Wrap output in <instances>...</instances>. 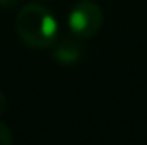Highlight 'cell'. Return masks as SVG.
<instances>
[{"label": "cell", "instance_id": "cell-1", "mask_svg": "<svg viewBox=\"0 0 147 145\" xmlns=\"http://www.w3.org/2000/svg\"><path fill=\"white\" fill-rule=\"evenodd\" d=\"M17 33L24 43L33 48H48L58 34L57 19L46 7L29 3L17 14Z\"/></svg>", "mask_w": 147, "mask_h": 145}, {"label": "cell", "instance_id": "cell-2", "mask_svg": "<svg viewBox=\"0 0 147 145\" xmlns=\"http://www.w3.org/2000/svg\"><path fill=\"white\" fill-rule=\"evenodd\" d=\"M103 24V10L98 3L84 0L79 2L69 14V28L75 36L91 38L94 36Z\"/></svg>", "mask_w": 147, "mask_h": 145}, {"label": "cell", "instance_id": "cell-3", "mask_svg": "<svg viewBox=\"0 0 147 145\" xmlns=\"http://www.w3.org/2000/svg\"><path fill=\"white\" fill-rule=\"evenodd\" d=\"M53 56L57 58V62H60L62 65H74L79 62V58L82 56L80 46L75 44L72 39H65L60 41L55 50H53Z\"/></svg>", "mask_w": 147, "mask_h": 145}, {"label": "cell", "instance_id": "cell-4", "mask_svg": "<svg viewBox=\"0 0 147 145\" xmlns=\"http://www.w3.org/2000/svg\"><path fill=\"white\" fill-rule=\"evenodd\" d=\"M9 144H12L10 130H9L3 123H0V145H9Z\"/></svg>", "mask_w": 147, "mask_h": 145}, {"label": "cell", "instance_id": "cell-5", "mask_svg": "<svg viewBox=\"0 0 147 145\" xmlns=\"http://www.w3.org/2000/svg\"><path fill=\"white\" fill-rule=\"evenodd\" d=\"M5 106H7V99H5V96H3V92L0 91V114L5 111Z\"/></svg>", "mask_w": 147, "mask_h": 145}, {"label": "cell", "instance_id": "cell-6", "mask_svg": "<svg viewBox=\"0 0 147 145\" xmlns=\"http://www.w3.org/2000/svg\"><path fill=\"white\" fill-rule=\"evenodd\" d=\"M16 0H0V3H5V5H12Z\"/></svg>", "mask_w": 147, "mask_h": 145}]
</instances>
